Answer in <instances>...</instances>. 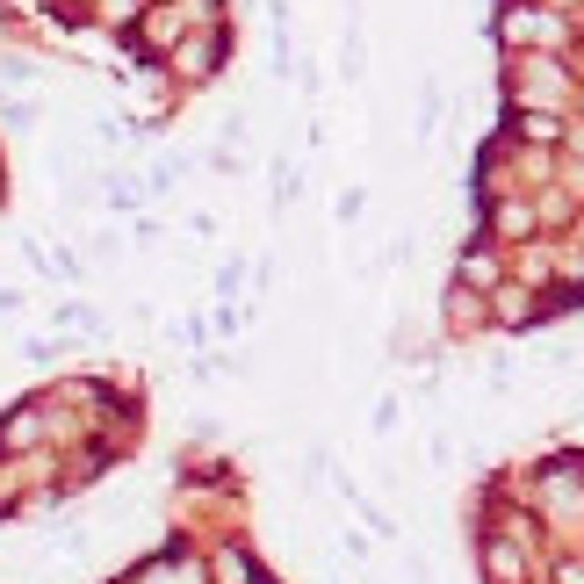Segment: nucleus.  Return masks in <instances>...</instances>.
<instances>
[{
    "instance_id": "f257e3e1",
    "label": "nucleus",
    "mask_w": 584,
    "mask_h": 584,
    "mask_svg": "<svg viewBox=\"0 0 584 584\" xmlns=\"http://www.w3.org/2000/svg\"><path fill=\"white\" fill-rule=\"evenodd\" d=\"M505 44H563V15L519 7V15H505Z\"/></svg>"
},
{
    "instance_id": "f03ea898",
    "label": "nucleus",
    "mask_w": 584,
    "mask_h": 584,
    "mask_svg": "<svg viewBox=\"0 0 584 584\" xmlns=\"http://www.w3.org/2000/svg\"><path fill=\"white\" fill-rule=\"evenodd\" d=\"M484 578H490V584H527L519 549H498V541H490V549H484Z\"/></svg>"
},
{
    "instance_id": "7ed1b4c3",
    "label": "nucleus",
    "mask_w": 584,
    "mask_h": 584,
    "mask_svg": "<svg viewBox=\"0 0 584 584\" xmlns=\"http://www.w3.org/2000/svg\"><path fill=\"white\" fill-rule=\"evenodd\" d=\"M498 231H505V238H527V231H534V209H527V202H505V209H498Z\"/></svg>"
},
{
    "instance_id": "20e7f679",
    "label": "nucleus",
    "mask_w": 584,
    "mask_h": 584,
    "mask_svg": "<svg viewBox=\"0 0 584 584\" xmlns=\"http://www.w3.org/2000/svg\"><path fill=\"white\" fill-rule=\"evenodd\" d=\"M462 282H477V289L498 282V260H490V253H469V260H462Z\"/></svg>"
},
{
    "instance_id": "39448f33",
    "label": "nucleus",
    "mask_w": 584,
    "mask_h": 584,
    "mask_svg": "<svg viewBox=\"0 0 584 584\" xmlns=\"http://www.w3.org/2000/svg\"><path fill=\"white\" fill-rule=\"evenodd\" d=\"M549 584H584V556H563V563H549Z\"/></svg>"
}]
</instances>
